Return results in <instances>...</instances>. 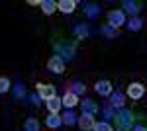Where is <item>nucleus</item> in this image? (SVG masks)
<instances>
[{
	"label": "nucleus",
	"mask_w": 147,
	"mask_h": 131,
	"mask_svg": "<svg viewBox=\"0 0 147 131\" xmlns=\"http://www.w3.org/2000/svg\"><path fill=\"white\" fill-rule=\"evenodd\" d=\"M61 106H63V100L61 98H51V100H47V110H49V114H57L59 110H61Z\"/></svg>",
	"instance_id": "nucleus-12"
},
{
	"label": "nucleus",
	"mask_w": 147,
	"mask_h": 131,
	"mask_svg": "<svg viewBox=\"0 0 147 131\" xmlns=\"http://www.w3.org/2000/svg\"><path fill=\"white\" fill-rule=\"evenodd\" d=\"M24 127H26V131H39V121L35 120V118H28L26 120V123H24Z\"/></svg>",
	"instance_id": "nucleus-16"
},
{
	"label": "nucleus",
	"mask_w": 147,
	"mask_h": 131,
	"mask_svg": "<svg viewBox=\"0 0 147 131\" xmlns=\"http://www.w3.org/2000/svg\"><path fill=\"white\" fill-rule=\"evenodd\" d=\"M37 92H39V98L43 100L55 98V86L53 84H37Z\"/></svg>",
	"instance_id": "nucleus-7"
},
{
	"label": "nucleus",
	"mask_w": 147,
	"mask_h": 131,
	"mask_svg": "<svg viewBox=\"0 0 147 131\" xmlns=\"http://www.w3.org/2000/svg\"><path fill=\"white\" fill-rule=\"evenodd\" d=\"M75 33H77V37H79V39H84V37L88 35V28H86V26H82V24H79V26L75 28Z\"/></svg>",
	"instance_id": "nucleus-21"
},
{
	"label": "nucleus",
	"mask_w": 147,
	"mask_h": 131,
	"mask_svg": "<svg viewBox=\"0 0 147 131\" xmlns=\"http://www.w3.org/2000/svg\"><path fill=\"white\" fill-rule=\"evenodd\" d=\"M77 123H79V127L82 131H90V129H94V125H96L94 116H92V114H84V112H82V116L77 120Z\"/></svg>",
	"instance_id": "nucleus-4"
},
{
	"label": "nucleus",
	"mask_w": 147,
	"mask_h": 131,
	"mask_svg": "<svg viewBox=\"0 0 147 131\" xmlns=\"http://www.w3.org/2000/svg\"><path fill=\"white\" fill-rule=\"evenodd\" d=\"M124 8L129 12V14H137V12H139V4H137V2H131V0H125Z\"/></svg>",
	"instance_id": "nucleus-19"
},
{
	"label": "nucleus",
	"mask_w": 147,
	"mask_h": 131,
	"mask_svg": "<svg viewBox=\"0 0 147 131\" xmlns=\"http://www.w3.org/2000/svg\"><path fill=\"white\" fill-rule=\"evenodd\" d=\"M143 94H145V86L139 84V82H131V84L127 86V96L131 100H139Z\"/></svg>",
	"instance_id": "nucleus-6"
},
{
	"label": "nucleus",
	"mask_w": 147,
	"mask_h": 131,
	"mask_svg": "<svg viewBox=\"0 0 147 131\" xmlns=\"http://www.w3.org/2000/svg\"><path fill=\"white\" fill-rule=\"evenodd\" d=\"M122 24H125V18H124V12L120 10H112L108 12V26L114 28V30H118Z\"/></svg>",
	"instance_id": "nucleus-3"
},
{
	"label": "nucleus",
	"mask_w": 147,
	"mask_h": 131,
	"mask_svg": "<svg viewBox=\"0 0 147 131\" xmlns=\"http://www.w3.org/2000/svg\"><path fill=\"white\" fill-rule=\"evenodd\" d=\"M55 49H57V55L63 59H73L75 57V45L73 43H69V41H61V43H57L55 45Z\"/></svg>",
	"instance_id": "nucleus-2"
},
{
	"label": "nucleus",
	"mask_w": 147,
	"mask_h": 131,
	"mask_svg": "<svg viewBox=\"0 0 147 131\" xmlns=\"http://www.w3.org/2000/svg\"><path fill=\"white\" fill-rule=\"evenodd\" d=\"M41 2H43V0H30L32 6H41Z\"/></svg>",
	"instance_id": "nucleus-28"
},
{
	"label": "nucleus",
	"mask_w": 147,
	"mask_h": 131,
	"mask_svg": "<svg viewBox=\"0 0 147 131\" xmlns=\"http://www.w3.org/2000/svg\"><path fill=\"white\" fill-rule=\"evenodd\" d=\"M47 69H49L51 73H55V75H61V73L65 71V63H63V59H61L59 55H53V57L47 61Z\"/></svg>",
	"instance_id": "nucleus-5"
},
{
	"label": "nucleus",
	"mask_w": 147,
	"mask_h": 131,
	"mask_svg": "<svg viewBox=\"0 0 147 131\" xmlns=\"http://www.w3.org/2000/svg\"><path fill=\"white\" fill-rule=\"evenodd\" d=\"M94 131H112V125L106 123V121H100V123L94 125Z\"/></svg>",
	"instance_id": "nucleus-23"
},
{
	"label": "nucleus",
	"mask_w": 147,
	"mask_h": 131,
	"mask_svg": "<svg viewBox=\"0 0 147 131\" xmlns=\"http://www.w3.org/2000/svg\"><path fill=\"white\" fill-rule=\"evenodd\" d=\"M116 127L120 131H129L131 129V123H134V114L129 112V110H120L118 114H116Z\"/></svg>",
	"instance_id": "nucleus-1"
},
{
	"label": "nucleus",
	"mask_w": 147,
	"mask_h": 131,
	"mask_svg": "<svg viewBox=\"0 0 147 131\" xmlns=\"http://www.w3.org/2000/svg\"><path fill=\"white\" fill-rule=\"evenodd\" d=\"M41 10H43V14L51 16L55 10H59V2H55V0H43L41 2Z\"/></svg>",
	"instance_id": "nucleus-9"
},
{
	"label": "nucleus",
	"mask_w": 147,
	"mask_h": 131,
	"mask_svg": "<svg viewBox=\"0 0 147 131\" xmlns=\"http://www.w3.org/2000/svg\"><path fill=\"white\" fill-rule=\"evenodd\" d=\"M80 106H82V112H84V114H92V116H94V114L98 112V106H96L92 100H84V102H80Z\"/></svg>",
	"instance_id": "nucleus-14"
},
{
	"label": "nucleus",
	"mask_w": 147,
	"mask_h": 131,
	"mask_svg": "<svg viewBox=\"0 0 147 131\" xmlns=\"http://www.w3.org/2000/svg\"><path fill=\"white\" fill-rule=\"evenodd\" d=\"M71 92H73V94H80V92H84V84H80V82H75Z\"/></svg>",
	"instance_id": "nucleus-26"
},
{
	"label": "nucleus",
	"mask_w": 147,
	"mask_h": 131,
	"mask_svg": "<svg viewBox=\"0 0 147 131\" xmlns=\"http://www.w3.org/2000/svg\"><path fill=\"white\" fill-rule=\"evenodd\" d=\"M124 100H125V96L122 94V92H116V94H112V100H110V106L112 108H124Z\"/></svg>",
	"instance_id": "nucleus-13"
},
{
	"label": "nucleus",
	"mask_w": 147,
	"mask_h": 131,
	"mask_svg": "<svg viewBox=\"0 0 147 131\" xmlns=\"http://www.w3.org/2000/svg\"><path fill=\"white\" fill-rule=\"evenodd\" d=\"M141 26H143V22H141L139 18H131V20H129V24H127L129 32H139V30H141Z\"/></svg>",
	"instance_id": "nucleus-18"
},
{
	"label": "nucleus",
	"mask_w": 147,
	"mask_h": 131,
	"mask_svg": "<svg viewBox=\"0 0 147 131\" xmlns=\"http://www.w3.org/2000/svg\"><path fill=\"white\" fill-rule=\"evenodd\" d=\"M102 33H104V35H108V37H114V35H116V30L110 28V26H104V28H102Z\"/></svg>",
	"instance_id": "nucleus-25"
},
{
	"label": "nucleus",
	"mask_w": 147,
	"mask_h": 131,
	"mask_svg": "<svg viewBox=\"0 0 147 131\" xmlns=\"http://www.w3.org/2000/svg\"><path fill=\"white\" fill-rule=\"evenodd\" d=\"M94 90H96L100 96H110V94H112V84H110V80H98L96 86H94Z\"/></svg>",
	"instance_id": "nucleus-8"
},
{
	"label": "nucleus",
	"mask_w": 147,
	"mask_h": 131,
	"mask_svg": "<svg viewBox=\"0 0 147 131\" xmlns=\"http://www.w3.org/2000/svg\"><path fill=\"white\" fill-rule=\"evenodd\" d=\"M14 94H16L18 98H22L24 94H26V90H24V86H22V84H16V90H14Z\"/></svg>",
	"instance_id": "nucleus-27"
},
{
	"label": "nucleus",
	"mask_w": 147,
	"mask_h": 131,
	"mask_svg": "<svg viewBox=\"0 0 147 131\" xmlns=\"http://www.w3.org/2000/svg\"><path fill=\"white\" fill-rule=\"evenodd\" d=\"M45 123H47V127L55 129V127H59V125L63 123V120H61L57 114H49V116H47V120H45Z\"/></svg>",
	"instance_id": "nucleus-15"
},
{
	"label": "nucleus",
	"mask_w": 147,
	"mask_h": 131,
	"mask_svg": "<svg viewBox=\"0 0 147 131\" xmlns=\"http://www.w3.org/2000/svg\"><path fill=\"white\" fill-rule=\"evenodd\" d=\"M75 8H77V2L75 0H61L59 2V10L63 12V14H71Z\"/></svg>",
	"instance_id": "nucleus-11"
},
{
	"label": "nucleus",
	"mask_w": 147,
	"mask_h": 131,
	"mask_svg": "<svg viewBox=\"0 0 147 131\" xmlns=\"http://www.w3.org/2000/svg\"><path fill=\"white\" fill-rule=\"evenodd\" d=\"M63 106H67V110H73L77 104H79V98H77V94H73V92H67L65 96H63Z\"/></svg>",
	"instance_id": "nucleus-10"
},
{
	"label": "nucleus",
	"mask_w": 147,
	"mask_h": 131,
	"mask_svg": "<svg viewBox=\"0 0 147 131\" xmlns=\"http://www.w3.org/2000/svg\"><path fill=\"white\" fill-rule=\"evenodd\" d=\"M84 12H86V16H88V18H96V16L100 14V8H98V6H94V4H88V6L84 8Z\"/></svg>",
	"instance_id": "nucleus-20"
},
{
	"label": "nucleus",
	"mask_w": 147,
	"mask_h": 131,
	"mask_svg": "<svg viewBox=\"0 0 147 131\" xmlns=\"http://www.w3.org/2000/svg\"><path fill=\"white\" fill-rule=\"evenodd\" d=\"M10 90V80L6 77H0V94L2 92H8Z\"/></svg>",
	"instance_id": "nucleus-22"
},
{
	"label": "nucleus",
	"mask_w": 147,
	"mask_h": 131,
	"mask_svg": "<svg viewBox=\"0 0 147 131\" xmlns=\"http://www.w3.org/2000/svg\"><path fill=\"white\" fill-rule=\"evenodd\" d=\"M134 131H147L145 127H141V125H137V127H134Z\"/></svg>",
	"instance_id": "nucleus-29"
},
{
	"label": "nucleus",
	"mask_w": 147,
	"mask_h": 131,
	"mask_svg": "<svg viewBox=\"0 0 147 131\" xmlns=\"http://www.w3.org/2000/svg\"><path fill=\"white\" fill-rule=\"evenodd\" d=\"M104 112V118H108V120H112V118H116V112L112 110V106H106V108L102 110Z\"/></svg>",
	"instance_id": "nucleus-24"
},
{
	"label": "nucleus",
	"mask_w": 147,
	"mask_h": 131,
	"mask_svg": "<svg viewBox=\"0 0 147 131\" xmlns=\"http://www.w3.org/2000/svg\"><path fill=\"white\" fill-rule=\"evenodd\" d=\"M61 120H63V123H65V125H75L79 118L73 114V110H67V112H65V116H63Z\"/></svg>",
	"instance_id": "nucleus-17"
}]
</instances>
